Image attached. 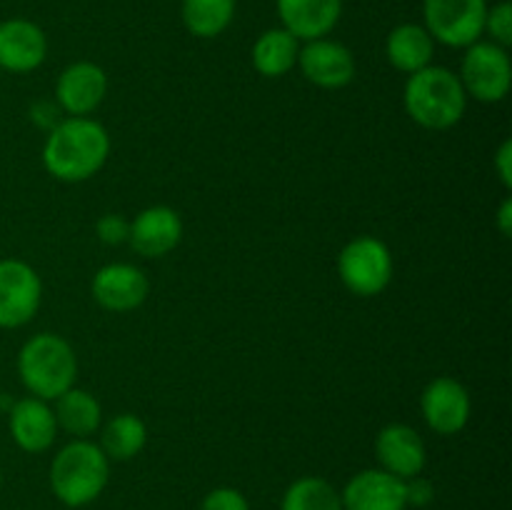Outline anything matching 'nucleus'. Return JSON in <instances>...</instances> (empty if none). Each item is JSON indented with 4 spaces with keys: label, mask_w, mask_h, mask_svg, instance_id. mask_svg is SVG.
<instances>
[{
    "label": "nucleus",
    "mask_w": 512,
    "mask_h": 510,
    "mask_svg": "<svg viewBox=\"0 0 512 510\" xmlns=\"http://www.w3.org/2000/svg\"><path fill=\"white\" fill-rule=\"evenodd\" d=\"M8 425L15 445L25 453H43L58 438L53 408L48 405V400L35 398V395L13 403Z\"/></svg>",
    "instance_id": "17"
},
{
    "label": "nucleus",
    "mask_w": 512,
    "mask_h": 510,
    "mask_svg": "<svg viewBox=\"0 0 512 510\" xmlns=\"http://www.w3.org/2000/svg\"><path fill=\"white\" fill-rule=\"evenodd\" d=\"M110 480V460L100 445L78 438L58 450L50 465V488L68 508H83L100 498Z\"/></svg>",
    "instance_id": "3"
},
{
    "label": "nucleus",
    "mask_w": 512,
    "mask_h": 510,
    "mask_svg": "<svg viewBox=\"0 0 512 510\" xmlns=\"http://www.w3.org/2000/svg\"><path fill=\"white\" fill-rule=\"evenodd\" d=\"M343 510H408L405 480L383 468L360 470L340 493Z\"/></svg>",
    "instance_id": "10"
},
{
    "label": "nucleus",
    "mask_w": 512,
    "mask_h": 510,
    "mask_svg": "<svg viewBox=\"0 0 512 510\" xmlns=\"http://www.w3.org/2000/svg\"><path fill=\"white\" fill-rule=\"evenodd\" d=\"M488 0H423L425 30L435 43L468 48L485 33Z\"/></svg>",
    "instance_id": "7"
},
{
    "label": "nucleus",
    "mask_w": 512,
    "mask_h": 510,
    "mask_svg": "<svg viewBox=\"0 0 512 510\" xmlns=\"http://www.w3.org/2000/svg\"><path fill=\"white\" fill-rule=\"evenodd\" d=\"M300 40L285 28H270L255 40L253 68L265 78H283L298 65Z\"/></svg>",
    "instance_id": "20"
},
{
    "label": "nucleus",
    "mask_w": 512,
    "mask_h": 510,
    "mask_svg": "<svg viewBox=\"0 0 512 510\" xmlns=\"http://www.w3.org/2000/svg\"><path fill=\"white\" fill-rule=\"evenodd\" d=\"M275 5L283 28L303 43L328 38L343 15V0H275Z\"/></svg>",
    "instance_id": "18"
},
{
    "label": "nucleus",
    "mask_w": 512,
    "mask_h": 510,
    "mask_svg": "<svg viewBox=\"0 0 512 510\" xmlns=\"http://www.w3.org/2000/svg\"><path fill=\"white\" fill-rule=\"evenodd\" d=\"M338 275L345 288L358 298L380 295L393 280V255L380 238L360 235L338 255Z\"/></svg>",
    "instance_id": "5"
},
{
    "label": "nucleus",
    "mask_w": 512,
    "mask_h": 510,
    "mask_svg": "<svg viewBox=\"0 0 512 510\" xmlns=\"http://www.w3.org/2000/svg\"><path fill=\"white\" fill-rule=\"evenodd\" d=\"M420 408L430 430L440 435H455L468 425L473 403H470L468 388L460 380L440 375L425 385Z\"/></svg>",
    "instance_id": "9"
},
{
    "label": "nucleus",
    "mask_w": 512,
    "mask_h": 510,
    "mask_svg": "<svg viewBox=\"0 0 512 510\" xmlns=\"http://www.w3.org/2000/svg\"><path fill=\"white\" fill-rule=\"evenodd\" d=\"M148 443V428L133 413H120L110 420L100 435V450L108 460H133Z\"/></svg>",
    "instance_id": "22"
},
{
    "label": "nucleus",
    "mask_w": 512,
    "mask_h": 510,
    "mask_svg": "<svg viewBox=\"0 0 512 510\" xmlns=\"http://www.w3.org/2000/svg\"><path fill=\"white\" fill-rule=\"evenodd\" d=\"M108 93V75L90 60L68 65L55 83V98L68 115H90Z\"/></svg>",
    "instance_id": "16"
},
{
    "label": "nucleus",
    "mask_w": 512,
    "mask_h": 510,
    "mask_svg": "<svg viewBox=\"0 0 512 510\" xmlns=\"http://www.w3.org/2000/svg\"><path fill=\"white\" fill-rule=\"evenodd\" d=\"M18 373L30 395L55 400L75 385L78 358L65 338L55 333H38L20 348Z\"/></svg>",
    "instance_id": "4"
},
{
    "label": "nucleus",
    "mask_w": 512,
    "mask_h": 510,
    "mask_svg": "<svg viewBox=\"0 0 512 510\" xmlns=\"http://www.w3.org/2000/svg\"><path fill=\"white\" fill-rule=\"evenodd\" d=\"M48 55V38L33 20L10 18L0 23V68L8 73H30Z\"/></svg>",
    "instance_id": "14"
},
{
    "label": "nucleus",
    "mask_w": 512,
    "mask_h": 510,
    "mask_svg": "<svg viewBox=\"0 0 512 510\" xmlns=\"http://www.w3.org/2000/svg\"><path fill=\"white\" fill-rule=\"evenodd\" d=\"M53 413L58 428L75 435V438H88V435H93L100 428V420H103V410H100V403L95 400V395H90L88 390L75 388V385L55 398Z\"/></svg>",
    "instance_id": "21"
},
{
    "label": "nucleus",
    "mask_w": 512,
    "mask_h": 510,
    "mask_svg": "<svg viewBox=\"0 0 512 510\" xmlns=\"http://www.w3.org/2000/svg\"><path fill=\"white\" fill-rule=\"evenodd\" d=\"M95 233L105 245H123L130 238V220H125L123 215L108 213L98 220Z\"/></svg>",
    "instance_id": "26"
},
{
    "label": "nucleus",
    "mask_w": 512,
    "mask_h": 510,
    "mask_svg": "<svg viewBox=\"0 0 512 510\" xmlns=\"http://www.w3.org/2000/svg\"><path fill=\"white\" fill-rule=\"evenodd\" d=\"M43 283L25 260H0V328L30 323L40 308Z\"/></svg>",
    "instance_id": "8"
},
{
    "label": "nucleus",
    "mask_w": 512,
    "mask_h": 510,
    "mask_svg": "<svg viewBox=\"0 0 512 510\" xmlns=\"http://www.w3.org/2000/svg\"><path fill=\"white\" fill-rule=\"evenodd\" d=\"M280 510H343V503L333 483L318 475H305L285 490Z\"/></svg>",
    "instance_id": "24"
},
{
    "label": "nucleus",
    "mask_w": 512,
    "mask_h": 510,
    "mask_svg": "<svg viewBox=\"0 0 512 510\" xmlns=\"http://www.w3.org/2000/svg\"><path fill=\"white\" fill-rule=\"evenodd\" d=\"M93 298L110 313H128L140 308L150 295V280L130 263H110L93 275Z\"/></svg>",
    "instance_id": "12"
},
{
    "label": "nucleus",
    "mask_w": 512,
    "mask_h": 510,
    "mask_svg": "<svg viewBox=\"0 0 512 510\" xmlns=\"http://www.w3.org/2000/svg\"><path fill=\"white\" fill-rule=\"evenodd\" d=\"M498 228H500V233L505 235V238H510V233H512V200L510 198H505L503 205H500Z\"/></svg>",
    "instance_id": "30"
},
{
    "label": "nucleus",
    "mask_w": 512,
    "mask_h": 510,
    "mask_svg": "<svg viewBox=\"0 0 512 510\" xmlns=\"http://www.w3.org/2000/svg\"><path fill=\"white\" fill-rule=\"evenodd\" d=\"M238 0H183V23L195 38H218L235 18Z\"/></svg>",
    "instance_id": "23"
},
{
    "label": "nucleus",
    "mask_w": 512,
    "mask_h": 510,
    "mask_svg": "<svg viewBox=\"0 0 512 510\" xmlns=\"http://www.w3.org/2000/svg\"><path fill=\"white\" fill-rule=\"evenodd\" d=\"M385 55L395 70L413 75L433 65L435 40L425 30V25L403 23L390 30L388 40H385Z\"/></svg>",
    "instance_id": "19"
},
{
    "label": "nucleus",
    "mask_w": 512,
    "mask_h": 510,
    "mask_svg": "<svg viewBox=\"0 0 512 510\" xmlns=\"http://www.w3.org/2000/svg\"><path fill=\"white\" fill-rule=\"evenodd\" d=\"M458 78L468 98L480 100V103H500V100H505L512 85L508 48L493 43V40H478V43L468 45Z\"/></svg>",
    "instance_id": "6"
},
{
    "label": "nucleus",
    "mask_w": 512,
    "mask_h": 510,
    "mask_svg": "<svg viewBox=\"0 0 512 510\" xmlns=\"http://www.w3.org/2000/svg\"><path fill=\"white\" fill-rule=\"evenodd\" d=\"M405 488H408V505L423 508V505H428L433 500V485L420 478V475L405 480Z\"/></svg>",
    "instance_id": "28"
},
{
    "label": "nucleus",
    "mask_w": 512,
    "mask_h": 510,
    "mask_svg": "<svg viewBox=\"0 0 512 510\" xmlns=\"http://www.w3.org/2000/svg\"><path fill=\"white\" fill-rule=\"evenodd\" d=\"M495 170L505 188H512V140H503V145L495 153Z\"/></svg>",
    "instance_id": "29"
},
{
    "label": "nucleus",
    "mask_w": 512,
    "mask_h": 510,
    "mask_svg": "<svg viewBox=\"0 0 512 510\" xmlns=\"http://www.w3.org/2000/svg\"><path fill=\"white\" fill-rule=\"evenodd\" d=\"M200 510H250V503L240 490L215 488L205 495Z\"/></svg>",
    "instance_id": "27"
},
{
    "label": "nucleus",
    "mask_w": 512,
    "mask_h": 510,
    "mask_svg": "<svg viewBox=\"0 0 512 510\" xmlns=\"http://www.w3.org/2000/svg\"><path fill=\"white\" fill-rule=\"evenodd\" d=\"M403 103L410 118L428 130H448L463 120L468 93L453 70L428 65L408 78Z\"/></svg>",
    "instance_id": "2"
},
{
    "label": "nucleus",
    "mask_w": 512,
    "mask_h": 510,
    "mask_svg": "<svg viewBox=\"0 0 512 510\" xmlns=\"http://www.w3.org/2000/svg\"><path fill=\"white\" fill-rule=\"evenodd\" d=\"M183 238V220L168 205H153L135 215L130 223V238L135 253L143 258H163L170 250L178 248Z\"/></svg>",
    "instance_id": "15"
},
{
    "label": "nucleus",
    "mask_w": 512,
    "mask_h": 510,
    "mask_svg": "<svg viewBox=\"0 0 512 510\" xmlns=\"http://www.w3.org/2000/svg\"><path fill=\"white\" fill-rule=\"evenodd\" d=\"M375 455L380 468L393 473L395 478L410 480L423 473L428 463V450L418 430L405 423H390L375 438Z\"/></svg>",
    "instance_id": "13"
},
{
    "label": "nucleus",
    "mask_w": 512,
    "mask_h": 510,
    "mask_svg": "<svg viewBox=\"0 0 512 510\" xmlns=\"http://www.w3.org/2000/svg\"><path fill=\"white\" fill-rule=\"evenodd\" d=\"M0 483H3V475H0Z\"/></svg>",
    "instance_id": "31"
},
{
    "label": "nucleus",
    "mask_w": 512,
    "mask_h": 510,
    "mask_svg": "<svg viewBox=\"0 0 512 510\" xmlns=\"http://www.w3.org/2000/svg\"><path fill=\"white\" fill-rule=\"evenodd\" d=\"M485 33L493 38V43L508 48L512 43V5L508 0H500L485 15Z\"/></svg>",
    "instance_id": "25"
},
{
    "label": "nucleus",
    "mask_w": 512,
    "mask_h": 510,
    "mask_svg": "<svg viewBox=\"0 0 512 510\" xmlns=\"http://www.w3.org/2000/svg\"><path fill=\"white\" fill-rule=\"evenodd\" d=\"M110 155V135L88 115H70L50 130L43 148V165L63 183L93 178Z\"/></svg>",
    "instance_id": "1"
},
{
    "label": "nucleus",
    "mask_w": 512,
    "mask_h": 510,
    "mask_svg": "<svg viewBox=\"0 0 512 510\" xmlns=\"http://www.w3.org/2000/svg\"><path fill=\"white\" fill-rule=\"evenodd\" d=\"M298 65L310 83L325 90L345 88L355 78L353 50L330 38L308 40L300 45Z\"/></svg>",
    "instance_id": "11"
}]
</instances>
